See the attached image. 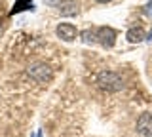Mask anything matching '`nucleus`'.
<instances>
[{"mask_svg":"<svg viewBox=\"0 0 152 137\" xmlns=\"http://www.w3.org/2000/svg\"><path fill=\"white\" fill-rule=\"evenodd\" d=\"M27 74L34 80L36 84H46V82H50V80L53 78V70H51V67L48 63H44V61L31 63L27 67Z\"/></svg>","mask_w":152,"mask_h":137,"instance_id":"1","label":"nucleus"},{"mask_svg":"<svg viewBox=\"0 0 152 137\" xmlns=\"http://www.w3.org/2000/svg\"><path fill=\"white\" fill-rule=\"evenodd\" d=\"M97 86L104 89V92H120V89H124V80L118 73L103 70L97 76Z\"/></svg>","mask_w":152,"mask_h":137,"instance_id":"2","label":"nucleus"},{"mask_svg":"<svg viewBox=\"0 0 152 137\" xmlns=\"http://www.w3.org/2000/svg\"><path fill=\"white\" fill-rule=\"evenodd\" d=\"M95 38L103 48H112L114 42H116V31L110 29V27H101L95 32Z\"/></svg>","mask_w":152,"mask_h":137,"instance_id":"3","label":"nucleus"},{"mask_svg":"<svg viewBox=\"0 0 152 137\" xmlns=\"http://www.w3.org/2000/svg\"><path fill=\"white\" fill-rule=\"evenodd\" d=\"M137 133L142 137L152 135V112H145V114L139 116V120H137Z\"/></svg>","mask_w":152,"mask_h":137,"instance_id":"4","label":"nucleus"},{"mask_svg":"<svg viewBox=\"0 0 152 137\" xmlns=\"http://www.w3.org/2000/svg\"><path fill=\"white\" fill-rule=\"evenodd\" d=\"M57 36H59L61 40L65 42H72L76 36H78V31H76L74 25H70V23H61L59 27H57Z\"/></svg>","mask_w":152,"mask_h":137,"instance_id":"5","label":"nucleus"},{"mask_svg":"<svg viewBox=\"0 0 152 137\" xmlns=\"http://www.w3.org/2000/svg\"><path fill=\"white\" fill-rule=\"evenodd\" d=\"M59 13L63 17H70V15H76V13L80 12V6L76 0H61L59 2Z\"/></svg>","mask_w":152,"mask_h":137,"instance_id":"6","label":"nucleus"},{"mask_svg":"<svg viewBox=\"0 0 152 137\" xmlns=\"http://www.w3.org/2000/svg\"><path fill=\"white\" fill-rule=\"evenodd\" d=\"M126 38L131 42V44H139V42H142L146 38V34H145V31L141 29V27H133V29L127 31V34H126Z\"/></svg>","mask_w":152,"mask_h":137,"instance_id":"7","label":"nucleus"},{"mask_svg":"<svg viewBox=\"0 0 152 137\" xmlns=\"http://www.w3.org/2000/svg\"><path fill=\"white\" fill-rule=\"evenodd\" d=\"M80 36H82V40L86 42V44H93V42H97V38H95V32H93V31H84Z\"/></svg>","mask_w":152,"mask_h":137,"instance_id":"8","label":"nucleus"},{"mask_svg":"<svg viewBox=\"0 0 152 137\" xmlns=\"http://www.w3.org/2000/svg\"><path fill=\"white\" fill-rule=\"evenodd\" d=\"M146 40H148V42H152V31H150V34L146 36Z\"/></svg>","mask_w":152,"mask_h":137,"instance_id":"9","label":"nucleus"},{"mask_svg":"<svg viewBox=\"0 0 152 137\" xmlns=\"http://www.w3.org/2000/svg\"><path fill=\"white\" fill-rule=\"evenodd\" d=\"M146 12H148L150 15H152V4H150V6H148V10H146Z\"/></svg>","mask_w":152,"mask_h":137,"instance_id":"10","label":"nucleus"},{"mask_svg":"<svg viewBox=\"0 0 152 137\" xmlns=\"http://www.w3.org/2000/svg\"><path fill=\"white\" fill-rule=\"evenodd\" d=\"M95 2H103L104 4V2H110V0H95Z\"/></svg>","mask_w":152,"mask_h":137,"instance_id":"11","label":"nucleus"},{"mask_svg":"<svg viewBox=\"0 0 152 137\" xmlns=\"http://www.w3.org/2000/svg\"><path fill=\"white\" fill-rule=\"evenodd\" d=\"M0 32H2V27H0Z\"/></svg>","mask_w":152,"mask_h":137,"instance_id":"12","label":"nucleus"},{"mask_svg":"<svg viewBox=\"0 0 152 137\" xmlns=\"http://www.w3.org/2000/svg\"><path fill=\"white\" fill-rule=\"evenodd\" d=\"M150 137H152V135H150Z\"/></svg>","mask_w":152,"mask_h":137,"instance_id":"13","label":"nucleus"}]
</instances>
